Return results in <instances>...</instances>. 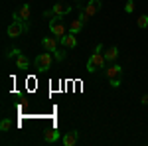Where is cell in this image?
Instances as JSON below:
<instances>
[{
    "label": "cell",
    "mask_w": 148,
    "mask_h": 146,
    "mask_svg": "<svg viewBox=\"0 0 148 146\" xmlns=\"http://www.w3.org/2000/svg\"><path fill=\"white\" fill-rule=\"evenodd\" d=\"M20 53H22V51H20V49H18V47H14V49H12V51H10V53H8V56H6V57H8V59H12V57H14V59H16V57L20 56Z\"/></svg>",
    "instance_id": "19"
},
{
    "label": "cell",
    "mask_w": 148,
    "mask_h": 146,
    "mask_svg": "<svg viewBox=\"0 0 148 146\" xmlns=\"http://www.w3.org/2000/svg\"><path fill=\"white\" fill-rule=\"evenodd\" d=\"M28 65H30V61H28V57L24 56V53H20V56L16 57V67L18 69H28Z\"/></svg>",
    "instance_id": "15"
},
{
    "label": "cell",
    "mask_w": 148,
    "mask_h": 146,
    "mask_svg": "<svg viewBox=\"0 0 148 146\" xmlns=\"http://www.w3.org/2000/svg\"><path fill=\"white\" fill-rule=\"evenodd\" d=\"M83 26H85V24H83V20H81L79 16H77L75 20H71V22H69V32L77 36V34L81 32V30H83Z\"/></svg>",
    "instance_id": "13"
},
{
    "label": "cell",
    "mask_w": 148,
    "mask_h": 146,
    "mask_svg": "<svg viewBox=\"0 0 148 146\" xmlns=\"http://www.w3.org/2000/svg\"><path fill=\"white\" fill-rule=\"evenodd\" d=\"M107 65V59H105V53H103V44H97L95 47V51L91 53V57L87 59V73H95V71H99V69H105Z\"/></svg>",
    "instance_id": "1"
},
{
    "label": "cell",
    "mask_w": 148,
    "mask_h": 146,
    "mask_svg": "<svg viewBox=\"0 0 148 146\" xmlns=\"http://www.w3.org/2000/svg\"><path fill=\"white\" fill-rule=\"evenodd\" d=\"M75 2H79V0H75Z\"/></svg>",
    "instance_id": "21"
},
{
    "label": "cell",
    "mask_w": 148,
    "mask_h": 146,
    "mask_svg": "<svg viewBox=\"0 0 148 146\" xmlns=\"http://www.w3.org/2000/svg\"><path fill=\"white\" fill-rule=\"evenodd\" d=\"M142 105H148V95H144V97H142Z\"/></svg>",
    "instance_id": "20"
},
{
    "label": "cell",
    "mask_w": 148,
    "mask_h": 146,
    "mask_svg": "<svg viewBox=\"0 0 148 146\" xmlns=\"http://www.w3.org/2000/svg\"><path fill=\"white\" fill-rule=\"evenodd\" d=\"M59 44L63 45V47H67V49H73V47L77 45V38H75V34L67 32L63 38H59Z\"/></svg>",
    "instance_id": "10"
},
{
    "label": "cell",
    "mask_w": 148,
    "mask_h": 146,
    "mask_svg": "<svg viewBox=\"0 0 148 146\" xmlns=\"http://www.w3.org/2000/svg\"><path fill=\"white\" fill-rule=\"evenodd\" d=\"M51 51H47V53H40V56L34 59V65L36 69H40V71H44V69H49L51 67Z\"/></svg>",
    "instance_id": "8"
},
{
    "label": "cell",
    "mask_w": 148,
    "mask_h": 146,
    "mask_svg": "<svg viewBox=\"0 0 148 146\" xmlns=\"http://www.w3.org/2000/svg\"><path fill=\"white\" fill-rule=\"evenodd\" d=\"M49 30H51V34L59 40V38H63V36L69 32V26L63 24V16H51V18H49Z\"/></svg>",
    "instance_id": "3"
},
{
    "label": "cell",
    "mask_w": 148,
    "mask_h": 146,
    "mask_svg": "<svg viewBox=\"0 0 148 146\" xmlns=\"http://www.w3.org/2000/svg\"><path fill=\"white\" fill-rule=\"evenodd\" d=\"M30 14H32L30 4H22L18 10L12 14V20H18V22H28V20H30Z\"/></svg>",
    "instance_id": "9"
},
{
    "label": "cell",
    "mask_w": 148,
    "mask_h": 146,
    "mask_svg": "<svg viewBox=\"0 0 148 146\" xmlns=\"http://www.w3.org/2000/svg\"><path fill=\"white\" fill-rule=\"evenodd\" d=\"M116 57H119V47H116V45H111V47L105 51V59H107V63L114 61Z\"/></svg>",
    "instance_id": "14"
},
{
    "label": "cell",
    "mask_w": 148,
    "mask_h": 146,
    "mask_svg": "<svg viewBox=\"0 0 148 146\" xmlns=\"http://www.w3.org/2000/svg\"><path fill=\"white\" fill-rule=\"evenodd\" d=\"M71 10H73V6H69V4H65V2H57V4H53L49 10L44 12V16H46V18H51V16H65V14H69Z\"/></svg>",
    "instance_id": "7"
},
{
    "label": "cell",
    "mask_w": 148,
    "mask_h": 146,
    "mask_svg": "<svg viewBox=\"0 0 148 146\" xmlns=\"http://www.w3.org/2000/svg\"><path fill=\"white\" fill-rule=\"evenodd\" d=\"M77 10H81L87 18H93L95 14H99L103 8V4H101V0H87L85 4H81V0L77 2V6H75Z\"/></svg>",
    "instance_id": "2"
},
{
    "label": "cell",
    "mask_w": 148,
    "mask_h": 146,
    "mask_svg": "<svg viewBox=\"0 0 148 146\" xmlns=\"http://www.w3.org/2000/svg\"><path fill=\"white\" fill-rule=\"evenodd\" d=\"M10 126H12V123H10V121H8V119H4V121L0 123V130H2V132H6V130H8Z\"/></svg>",
    "instance_id": "18"
},
{
    "label": "cell",
    "mask_w": 148,
    "mask_h": 146,
    "mask_svg": "<svg viewBox=\"0 0 148 146\" xmlns=\"http://www.w3.org/2000/svg\"><path fill=\"white\" fill-rule=\"evenodd\" d=\"M61 140H63V144H65V146H73L77 140H79V132H77V130H69V132L63 134Z\"/></svg>",
    "instance_id": "11"
},
{
    "label": "cell",
    "mask_w": 148,
    "mask_h": 146,
    "mask_svg": "<svg viewBox=\"0 0 148 146\" xmlns=\"http://www.w3.org/2000/svg\"><path fill=\"white\" fill-rule=\"evenodd\" d=\"M56 140H59V130H57V128H49V130H46V132H44V142L53 144Z\"/></svg>",
    "instance_id": "12"
},
{
    "label": "cell",
    "mask_w": 148,
    "mask_h": 146,
    "mask_svg": "<svg viewBox=\"0 0 148 146\" xmlns=\"http://www.w3.org/2000/svg\"><path fill=\"white\" fill-rule=\"evenodd\" d=\"M134 6H136V0H128V2L125 4V12H126V14L134 12Z\"/></svg>",
    "instance_id": "17"
},
{
    "label": "cell",
    "mask_w": 148,
    "mask_h": 146,
    "mask_svg": "<svg viewBox=\"0 0 148 146\" xmlns=\"http://www.w3.org/2000/svg\"><path fill=\"white\" fill-rule=\"evenodd\" d=\"M107 79H109L111 87H119V85L123 83V67H121L119 63L107 67Z\"/></svg>",
    "instance_id": "5"
},
{
    "label": "cell",
    "mask_w": 148,
    "mask_h": 146,
    "mask_svg": "<svg viewBox=\"0 0 148 146\" xmlns=\"http://www.w3.org/2000/svg\"><path fill=\"white\" fill-rule=\"evenodd\" d=\"M28 30H30V22H18V20H14V22L8 26L6 34H8V38H18V36L26 34Z\"/></svg>",
    "instance_id": "6"
},
{
    "label": "cell",
    "mask_w": 148,
    "mask_h": 146,
    "mask_svg": "<svg viewBox=\"0 0 148 146\" xmlns=\"http://www.w3.org/2000/svg\"><path fill=\"white\" fill-rule=\"evenodd\" d=\"M42 45H44V49H47V51L53 53V57H56L57 61H63V59H65V51L59 49L56 36H53V38H44V40H42Z\"/></svg>",
    "instance_id": "4"
},
{
    "label": "cell",
    "mask_w": 148,
    "mask_h": 146,
    "mask_svg": "<svg viewBox=\"0 0 148 146\" xmlns=\"http://www.w3.org/2000/svg\"><path fill=\"white\" fill-rule=\"evenodd\" d=\"M138 28H148V14H142V16H138Z\"/></svg>",
    "instance_id": "16"
}]
</instances>
